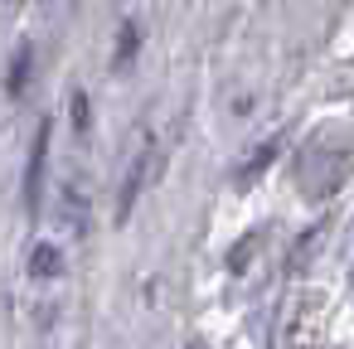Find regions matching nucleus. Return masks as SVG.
Masks as SVG:
<instances>
[{
    "label": "nucleus",
    "mask_w": 354,
    "mask_h": 349,
    "mask_svg": "<svg viewBox=\"0 0 354 349\" xmlns=\"http://www.w3.org/2000/svg\"><path fill=\"white\" fill-rule=\"evenodd\" d=\"M44 155H49V122L39 126L35 146H30V170H25V204L39 209V185H44Z\"/></svg>",
    "instance_id": "1"
},
{
    "label": "nucleus",
    "mask_w": 354,
    "mask_h": 349,
    "mask_svg": "<svg viewBox=\"0 0 354 349\" xmlns=\"http://www.w3.org/2000/svg\"><path fill=\"white\" fill-rule=\"evenodd\" d=\"M146 175H151V155H141V160L131 165V180L122 185V218L131 214V204H136V194H141V185H146Z\"/></svg>",
    "instance_id": "2"
},
{
    "label": "nucleus",
    "mask_w": 354,
    "mask_h": 349,
    "mask_svg": "<svg viewBox=\"0 0 354 349\" xmlns=\"http://www.w3.org/2000/svg\"><path fill=\"white\" fill-rule=\"evenodd\" d=\"M59 267H64V257H59V247H49V243H39V247H35V257H30V272H35V276H54Z\"/></svg>",
    "instance_id": "3"
},
{
    "label": "nucleus",
    "mask_w": 354,
    "mask_h": 349,
    "mask_svg": "<svg viewBox=\"0 0 354 349\" xmlns=\"http://www.w3.org/2000/svg\"><path fill=\"white\" fill-rule=\"evenodd\" d=\"M277 151H281V141H267V146H262V151H257V155L248 160V175H243V180H252V175H262V170L272 165V155H277Z\"/></svg>",
    "instance_id": "4"
},
{
    "label": "nucleus",
    "mask_w": 354,
    "mask_h": 349,
    "mask_svg": "<svg viewBox=\"0 0 354 349\" xmlns=\"http://www.w3.org/2000/svg\"><path fill=\"white\" fill-rule=\"evenodd\" d=\"M25 73H30V49H20V59H15V73H10V93H20V88H25Z\"/></svg>",
    "instance_id": "5"
},
{
    "label": "nucleus",
    "mask_w": 354,
    "mask_h": 349,
    "mask_svg": "<svg viewBox=\"0 0 354 349\" xmlns=\"http://www.w3.org/2000/svg\"><path fill=\"white\" fill-rule=\"evenodd\" d=\"M73 122H78V131H88V97L83 93L73 97Z\"/></svg>",
    "instance_id": "6"
}]
</instances>
